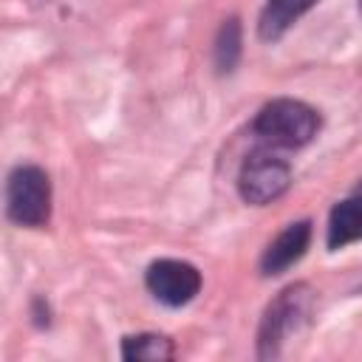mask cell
I'll use <instances>...</instances> for the list:
<instances>
[{"mask_svg": "<svg viewBox=\"0 0 362 362\" xmlns=\"http://www.w3.org/2000/svg\"><path fill=\"white\" fill-rule=\"evenodd\" d=\"M144 286L158 303H164L170 308H181V305L192 303L195 294L201 291V272L187 260L161 257L147 266Z\"/></svg>", "mask_w": 362, "mask_h": 362, "instance_id": "5b68a950", "label": "cell"}, {"mask_svg": "<svg viewBox=\"0 0 362 362\" xmlns=\"http://www.w3.org/2000/svg\"><path fill=\"white\" fill-rule=\"evenodd\" d=\"M240 59V23L238 17L223 20L218 37H215V68L218 74H232Z\"/></svg>", "mask_w": 362, "mask_h": 362, "instance_id": "30bf717a", "label": "cell"}, {"mask_svg": "<svg viewBox=\"0 0 362 362\" xmlns=\"http://www.w3.org/2000/svg\"><path fill=\"white\" fill-rule=\"evenodd\" d=\"M311 243V221H294L288 223L263 252L260 257V272L266 277H274V274H283L286 269H291L308 249Z\"/></svg>", "mask_w": 362, "mask_h": 362, "instance_id": "8992f818", "label": "cell"}, {"mask_svg": "<svg viewBox=\"0 0 362 362\" xmlns=\"http://www.w3.org/2000/svg\"><path fill=\"white\" fill-rule=\"evenodd\" d=\"M359 8H362V0H359Z\"/></svg>", "mask_w": 362, "mask_h": 362, "instance_id": "4fadbf2b", "label": "cell"}, {"mask_svg": "<svg viewBox=\"0 0 362 362\" xmlns=\"http://www.w3.org/2000/svg\"><path fill=\"white\" fill-rule=\"evenodd\" d=\"M42 303H45L42 297L34 300V322H37V325H48V308L42 311Z\"/></svg>", "mask_w": 362, "mask_h": 362, "instance_id": "8fae6325", "label": "cell"}, {"mask_svg": "<svg viewBox=\"0 0 362 362\" xmlns=\"http://www.w3.org/2000/svg\"><path fill=\"white\" fill-rule=\"evenodd\" d=\"M356 195H362V178H359V184H356Z\"/></svg>", "mask_w": 362, "mask_h": 362, "instance_id": "7c38bea8", "label": "cell"}, {"mask_svg": "<svg viewBox=\"0 0 362 362\" xmlns=\"http://www.w3.org/2000/svg\"><path fill=\"white\" fill-rule=\"evenodd\" d=\"M6 215L17 226L40 229L51 218V181L37 164H20L8 173Z\"/></svg>", "mask_w": 362, "mask_h": 362, "instance_id": "3957f363", "label": "cell"}, {"mask_svg": "<svg viewBox=\"0 0 362 362\" xmlns=\"http://www.w3.org/2000/svg\"><path fill=\"white\" fill-rule=\"evenodd\" d=\"M314 305V291L305 283H294L288 288H283L263 311L260 328H257V356L260 359H274L280 356L283 342L297 334Z\"/></svg>", "mask_w": 362, "mask_h": 362, "instance_id": "7a4b0ae2", "label": "cell"}, {"mask_svg": "<svg viewBox=\"0 0 362 362\" xmlns=\"http://www.w3.org/2000/svg\"><path fill=\"white\" fill-rule=\"evenodd\" d=\"M362 240V195H351L339 204H334L331 215H328V235L325 243L331 252L345 249L348 243Z\"/></svg>", "mask_w": 362, "mask_h": 362, "instance_id": "52a82bcc", "label": "cell"}, {"mask_svg": "<svg viewBox=\"0 0 362 362\" xmlns=\"http://www.w3.org/2000/svg\"><path fill=\"white\" fill-rule=\"evenodd\" d=\"M291 187V164L272 147L249 153L238 173V192L252 206H266L277 201Z\"/></svg>", "mask_w": 362, "mask_h": 362, "instance_id": "277c9868", "label": "cell"}, {"mask_svg": "<svg viewBox=\"0 0 362 362\" xmlns=\"http://www.w3.org/2000/svg\"><path fill=\"white\" fill-rule=\"evenodd\" d=\"M175 356V345L164 334H130L122 339V359L124 362H164Z\"/></svg>", "mask_w": 362, "mask_h": 362, "instance_id": "9c48e42d", "label": "cell"}, {"mask_svg": "<svg viewBox=\"0 0 362 362\" xmlns=\"http://www.w3.org/2000/svg\"><path fill=\"white\" fill-rule=\"evenodd\" d=\"M255 136L266 144V147H280V150H300L305 147L317 130H320V113L300 102V99H272L266 102L252 124Z\"/></svg>", "mask_w": 362, "mask_h": 362, "instance_id": "6da1fadb", "label": "cell"}, {"mask_svg": "<svg viewBox=\"0 0 362 362\" xmlns=\"http://www.w3.org/2000/svg\"><path fill=\"white\" fill-rule=\"evenodd\" d=\"M320 0H269L257 20V34L263 42L280 40L305 11H311Z\"/></svg>", "mask_w": 362, "mask_h": 362, "instance_id": "ba28073f", "label": "cell"}]
</instances>
